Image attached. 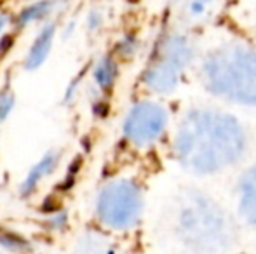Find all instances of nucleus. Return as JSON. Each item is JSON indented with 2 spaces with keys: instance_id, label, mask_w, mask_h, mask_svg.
I'll list each match as a JSON object with an SVG mask.
<instances>
[{
  "instance_id": "f257e3e1",
  "label": "nucleus",
  "mask_w": 256,
  "mask_h": 254,
  "mask_svg": "<svg viewBox=\"0 0 256 254\" xmlns=\"http://www.w3.org/2000/svg\"><path fill=\"white\" fill-rule=\"evenodd\" d=\"M246 132L239 120L211 108H196L180 122L174 136V155L185 169L212 174L242 157Z\"/></svg>"
},
{
  "instance_id": "f03ea898",
  "label": "nucleus",
  "mask_w": 256,
  "mask_h": 254,
  "mask_svg": "<svg viewBox=\"0 0 256 254\" xmlns=\"http://www.w3.org/2000/svg\"><path fill=\"white\" fill-rule=\"evenodd\" d=\"M176 232L186 248L200 254L225 253L236 244V227L212 199L190 192L182 200Z\"/></svg>"
},
{
  "instance_id": "7ed1b4c3",
  "label": "nucleus",
  "mask_w": 256,
  "mask_h": 254,
  "mask_svg": "<svg viewBox=\"0 0 256 254\" xmlns=\"http://www.w3.org/2000/svg\"><path fill=\"white\" fill-rule=\"evenodd\" d=\"M202 82L218 98L256 105V51L242 44L212 51L202 63Z\"/></svg>"
},
{
  "instance_id": "20e7f679",
  "label": "nucleus",
  "mask_w": 256,
  "mask_h": 254,
  "mask_svg": "<svg viewBox=\"0 0 256 254\" xmlns=\"http://www.w3.org/2000/svg\"><path fill=\"white\" fill-rule=\"evenodd\" d=\"M143 214V190L131 178H112L94 197V216L103 228L129 232Z\"/></svg>"
},
{
  "instance_id": "39448f33",
  "label": "nucleus",
  "mask_w": 256,
  "mask_h": 254,
  "mask_svg": "<svg viewBox=\"0 0 256 254\" xmlns=\"http://www.w3.org/2000/svg\"><path fill=\"white\" fill-rule=\"evenodd\" d=\"M194 49L182 33H166L155 44L143 71V84L157 94L172 92L185 68L192 61Z\"/></svg>"
},
{
  "instance_id": "423d86ee",
  "label": "nucleus",
  "mask_w": 256,
  "mask_h": 254,
  "mask_svg": "<svg viewBox=\"0 0 256 254\" xmlns=\"http://www.w3.org/2000/svg\"><path fill=\"white\" fill-rule=\"evenodd\" d=\"M168 110L157 101L142 99L131 105L122 120V136L134 148L155 145L168 129Z\"/></svg>"
},
{
  "instance_id": "0eeeda50",
  "label": "nucleus",
  "mask_w": 256,
  "mask_h": 254,
  "mask_svg": "<svg viewBox=\"0 0 256 254\" xmlns=\"http://www.w3.org/2000/svg\"><path fill=\"white\" fill-rule=\"evenodd\" d=\"M63 160L61 150H48L42 157H38L37 162L24 173L23 180L20 183V195L23 199H30L35 193L40 192V188L58 173Z\"/></svg>"
},
{
  "instance_id": "6e6552de",
  "label": "nucleus",
  "mask_w": 256,
  "mask_h": 254,
  "mask_svg": "<svg viewBox=\"0 0 256 254\" xmlns=\"http://www.w3.org/2000/svg\"><path fill=\"white\" fill-rule=\"evenodd\" d=\"M58 28L52 21L42 23V26L38 28L37 35L34 37L32 44L28 45L26 54L23 58V68L26 71H37L38 68H42L46 61L49 59L52 52V45L56 40Z\"/></svg>"
},
{
  "instance_id": "1a4fd4ad",
  "label": "nucleus",
  "mask_w": 256,
  "mask_h": 254,
  "mask_svg": "<svg viewBox=\"0 0 256 254\" xmlns=\"http://www.w3.org/2000/svg\"><path fill=\"white\" fill-rule=\"evenodd\" d=\"M72 254H126L115 241L98 230H88L75 241Z\"/></svg>"
},
{
  "instance_id": "9d476101",
  "label": "nucleus",
  "mask_w": 256,
  "mask_h": 254,
  "mask_svg": "<svg viewBox=\"0 0 256 254\" xmlns=\"http://www.w3.org/2000/svg\"><path fill=\"white\" fill-rule=\"evenodd\" d=\"M118 78V63L114 56L104 54L98 58L91 68L92 87L98 94H108L115 87V82Z\"/></svg>"
},
{
  "instance_id": "9b49d317",
  "label": "nucleus",
  "mask_w": 256,
  "mask_h": 254,
  "mask_svg": "<svg viewBox=\"0 0 256 254\" xmlns=\"http://www.w3.org/2000/svg\"><path fill=\"white\" fill-rule=\"evenodd\" d=\"M239 213L250 225H256V166L248 169L239 181Z\"/></svg>"
},
{
  "instance_id": "f8f14e48",
  "label": "nucleus",
  "mask_w": 256,
  "mask_h": 254,
  "mask_svg": "<svg viewBox=\"0 0 256 254\" xmlns=\"http://www.w3.org/2000/svg\"><path fill=\"white\" fill-rule=\"evenodd\" d=\"M56 10H60V0H35L18 14L16 24L20 28H26L30 24L48 23Z\"/></svg>"
},
{
  "instance_id": "ddd939ff",
  "label": "nucleus",
  "mask_w": 256,
  "mask_h": 254,
  "mask_svg": "<svg viewBox=\"0 0 256 254\" xmlns=\"http://www.w3.org/2000/svg\"><path fill=\"white\" fill-rule=\"evenodd\" d=\"M0 251L4 254H24L32 251V244L20 232L0 227Z\"/></svg>"
},
{
  "instance_id": "4468645a",
  "label": "nucleus",
  "mask_w": 256,
  "mask_h": 254,
  "mask_svg": "<svg viewBox=\"0 0 256 254\" xmlns=\"http://www.w3.org/2000/svg\"><path fill=\"white\" fill-rule=\"evenodd\" d=\"M14 108H16V92L9 84H6L4 87H0V126L9 120Z\"/></svg>"
},
{
  "instance_id": "2eb2a0df",
  "label": "nucleus",
  "mask_w": 256,
  "mask_h": 254,
  "mask_svg": "<svg viewBox=\"0 0 256 254\" xmlns=\"http://www.w3.org/2000/svg\"><path fill=\"white\" fill-rule=\"evenodd\" d=\"M46 225H48L49 232H63V230H66V227H68L66 213H64V211H54V213L49 214Z\"/></svg>"
},
{
  "instance_id": "dca6fc26",
  "label": "nucleus",
  "mask_w": 256,
  "mask_h": 254,
  "mask_svg": "<svg viewBox=\"0 0 256 254\" xmlns=\"http://www.w3.org/2000/svg\"><path fill=\"white\" fill-rule=\"evenodd\" d=\"M136 49H138V42H136V37H132V35H126L117 44V52L120 58H131L136 52Z\"/></svg>"
},
{
  "instance_id": "f3484780",
  "label": "nucleus",
  "mask_w": 256,
  "mask_h": 254,
  "mask_svg": "<svg viewBox=\"0 0 256 254\" xmlns=\"http://www.w3.org/2000/svg\"><path fill=\"white\" fill-rule=\"evenodd\" d=\"M212 2H214V0H190L186 10H188L190 16L199 17V16H202L206 10L209 9V5H211Z\"/></svg>"
},
{
  "instance_id": "a211bd4d",
  "label": "nucleus",
  "mask_w": 256,
  "mask_h": 254,
  "mask_svg": "<svg viewBox=\"0 0 256 254\" xmlns=\"http://www.w3.org/2000/svg\"><path fill=\"white\" fill-rule=\"evenodd\" d=\"M102 23H103L102 14H100L98 10H92V12L89 14V17H88V26H89V30H98V28L102 26Z\"/></svg>"
},
{
  "instance_id": "6ab92c4d",
  "label": "nucleus",
  "mask_w": 256,
  "mask_h": 254,
  "mask_svg": "<svg viewBox=\"0 0 256 254\" xmlns=\"http://www.w3.org/2000/svg\"><path fill=\"white\" fill-rule=\"evenodd\" d=\"M7 26H9V16H7L6 12H2L0 14V42H2L4 37H6Z\"/></svg>"
},
{
  "instance_id": "aec40b11",
  "label": "nucleus",
  "mask_w": 256,
  "mask_h": 254,
  "mask_svg": "<svg viewBox=\"0 0 256 254\" xmlns=\"http://www.w3.org/2000/svg\"><path fill=\"white\" fill-rule=\"evenodd\" d=\"M24 254H37V253H35L34 249H32V251H28V253H24Z\"/></svg>"
},
{
  "instance_id": "412c9836",
  "label": "nucleus",
  "mask_w": 256,
  "mask_h": 254,
  "mask_svg": "<svg viewBox=\"0 0 256 254\" xmlns=\"http://www.w3.org/2000/svg\"><path fill=\"white\" fill-rule=\"evenodd\" d=\"M0 254H4V253H2V251H0Z\"/></svg>"
}]
</instances>
